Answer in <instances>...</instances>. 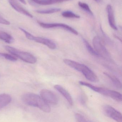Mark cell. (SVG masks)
Returning a JSON list of instances; mask_svg holds the SVG:
<instances>
[{
  "label": "cell",
  "instance_id": "cell-17",
  "mask_svg": "<svg viewBox=\"0 0 122 122\" xmlns=\"http://www.w3.org/2000/svg\"><path fill=\"white\" fill-rule=\"evenodd\" d=\"M60 8H52L51 9H45V10H36V12L39 14H49L58 12L61 10Z\"/></svg>",
  "mask_w": 122,
  "mask_h": 122
},
{
  "label": "cell",
  "instance_id": "cell-23",
  "mask_svg": "<svg viewBox=\"0 0 122 122\" xmlns=\"http://www.w3.org/2000/svg\"><path fill=\"white\" fill-rule=\"evenodd\" d=\"M0 24H4V25H9L10 24V23L9 21L5 19L0 14Z\"/></svg>",
  "mask_w": 122,
  "mask_h": 122
},
{
  "label": "cell",
  "instance_id": "cell-10",
  "mask_svg": "<svg viewBox=\"0 0 122 122\" xmlns=\"http://www.w3.org/2000/svg\"><path fill=\"white\" fill-rule=\"evenodd\" d=\"M8 1L11 5L16 11L27 16L31 18H33V16L31 13L19 5L16 1L14 0H8Z\"/></svg>",
  "mask_w": 122,
  "mask_h": 122
},
{
  "label": "cell",
  "instance_id": "cell-20",
  "mask_svg": "<svg viewBox=\"0 0 122 122\" xmlns=\"http://www.w3.org/2000/svg\"><path fill=\"white\" fill-rule=\"evenodd\" d=\"M78 5L82 9L86 11L89 14L91 15H93L92 11L90 9L89 6L87 4L79 1L78 3Z\"/></svg>",
  "mask_w": 122,
  "mask_h": 122
},
{
  "label": "cell",
  "instance_id": "cell-8",
  "mask_svg": "<svg viewBox=\"0 0 122 122\" xmlns=\"http://www.w3.org/2000/svg\"><path fill=\"white\" fill-rule=\"evenodd\" d=\"M95 92L100 93L102 95L109 97L112 99L118 102H121L122 100V94L114 90L103 87L97 86Z\"/></svg>",
  "mask_w": 122,
  "mask_h": 122
},
{
  "label": "cell",
  "instance_id": "cell-5",
  "mask_svg": "<svg viewBox=\"0 0 122 122\" xmlns=\"http://www.w3.org/2000/svg\"><path fill=\"white\" fill-rule=\"evenodd\" d=\"M93 44L95 50L99 56H101L107 60L111 59V56L109 53L98 36H95L93 39Z\"/></svg>",
  "mask_w": 122,
  "mask_h": 122
},
{
  "label": "cell",
  "instance_id": "cell-6",
  "mask_svg": "<svg viewBox=\"0 0 122 122\" xmlns=\"http://www.w3.org/2000/svg\"><path fill=\"white\" fill-rule=\"evenodd\" d=\"M104 114L117 122H122V114L110 105H105L102 107Z\"/></svg>",
  "mask_w": 122,
  "mask_h": 122
},
{
  "label": "cell",
  "instance_id": "cell-2",
  "mask_svg": "<svg viewBox=\"0 0 122 122\" xmlns=\"http://www.w3.org/2000/svg\"><path fill=\"white\" fill-rule=\"evenodd\" d=\"M64 62L67 65L82 73L89 81L94 82L99 81L98 77L86 65L69 59H64Z\"/></svg>",
  "mask_w": 122,
  "mask_h": 122
},
{
  "label": "cell",
  "instance_id": "cell-21",
  "mask_svg": "<svg viewBox=\"0 0 122 122\" xmlns=\"http://www.w3.org/2000/svg\"><path fill=\"white\" fill-rule=\"evenodd\" d=\"M0 56L4 57L5 59L12 61H17V58L16 56H14L8 54L4 53H0Z\"/></svg>",
  "mask_w": 122,
  "mask_h": 122
},
{
  "label": "cell",
  "instance_id": "cell-11",
  "mask_svg": "<svg viewBox=\"0 0 122 122\" xmlns=\"http://www.w3.org/2000/svg\"><path fill=\"white\" fill-rule=\"evenodd\" d=\"M106 10L108 14V19L110 25L114 30H117V28L115 23L114 11L111 5H107L106 7Z\"/></svg>",
  "mask_w": 122,
  "mask_h": 122
},
{
  "label": "cell",
  "instance_id": "cell-19",
  "mask_svg": "<svg viewBox=\"0 0 122 122\" xmlns=\"http://www.w3.org/2000/svg\"><path fill=\"white\" fill-rule=\"evenodd\" d=\"M62 16L65 18H79L80 16L76 14L73 13L71 11H64L62 13Z\"/></svg>",
  "mask_w": 122,
  "mask_h": 122
},
{
  "label": "cell",
  "instance_id": "cell-26",
  "mask_svg": "<svg viewBox=\"0 0 122 122\" xmlns=\"http://www.w3.org/2000/svg\"><path fill=\"white\" fill-rule=\"evenodd\" d=\"M95 0L96 1H99V0Z\"/></svg>",
  "mask_w": 122,
  "mask_h": 122
},
{
  "label": "cell",
  "instance_id": "cell-18",
  "mask_svg": "<svg viewBox=\"0 0 122 122\" xmlns=\"http://www.w3.org/2000/svg\"><path fill=\"white\" fill-rule=\"evenodd\" d=\"M83 41H84V43L85 44L86 46L87 49L88 51L91 54L93 55V56H99L98 54L95 51V49H94L93 48L90 46L89 42H87V41L86 39H83Z\"/></svg>",
  "mask_w": 122,
  "mask_h": 122
},
{
  "label": "cell",
  "instance_id": "cell-22",
  "mask_svg": "<svg viewBox=\"0 0 122 122\" xmlns=\"http://www.w3.org/2000/svg\"><path fill=\"white\" fill-rule=\"evenodd\" d=\"M75 117L77 122H86L87 121L84 117L81 114L76 113L75 114Z\"/></svg>",
  "mask_w": 122,
  "mask_h": 122
},
{
  "label": "cell",
  "instance_id": "cell-16",
  "mask_svg": "<svg viewBox=\"0 0 122 122\" xmlns=\"http://www.w3.org/2000/svg\"><path fill=\"white\" fill-rule=\"evenodd\" d=\"M104 74L106 76H107L110 80H111V81L112 82V83L114 85L115 87L118 89H122V84L121 82L115 76H112L111 75L109 74L106 72H104Z\"/></svg>",
  "mask_w": 122,
  "mask_h": 122
},
{
  "label": "cell",
  "instance_id": "cell-7",
  "mask_svg": "<svg viewBox=\"0 0 122 122\" xmlns=\"http://www.w3.org/2000/svg\"><path fill=\"white\" fill-rule=\"evenodd\" d=\"M40 96L48 104L56 105L58 102V99L56 95L49 90H42L40 92Z\"/></svg>",
  "mask_w": 122,
  "mask_h": 122
},
{
  "label": "cell",
  "instance_id": "cell-25",
  "mask_svg": "<svg viewBox=\"0 0 122 122\" xmlns=\"http://www.w3.org/2000/svg\"><path fill=\"white\" fill-rule=\"evenodd\" d=\"M19 1H21V3L23 4H26V1H25V0H19Z\"/></svg>",
  "mask_w": 122,
  "mask_h": 122
},
{
  "label": "cell",
  "instance_id": "cell-13",
  "mask_svg": "<svg viewBox=\"0 0 122 122\" xmlns=\"http://www.w3.org/2000/svg\"><path fill=\"white\" fill-rule=\"evenodd\" d=\"M32 2L41 5H49L62 3L70 0H30Z\"/></svg>",
  "mask_w": 122,
  "mask_h": 122
},
{
  "label": "cell",
  "instance_id": "cell-9",
  "mask_svg": "<svg viewBox=\"0 0 122 122\" xmlns=\"http://www.w3.org/2000/svg\"><path fill=\"white\" fill-rule=\"evenodd\" d=\"M40 26L42 28L46 29L52 28H60L69 31L75 35H77L78 32L74 29L69 26L63 23H47L43 22H38Z\"/></svg>",
  "mask_w": 122,
  "mask_h": 122
},
{
  "label": "cell",
  "instance_id": "cell-14",
  "mask_svg": "<svg viewBox=\"0 0 122 122\" xmlns=\"http://www.w3.org/2000/svg\"><path fill=\"white\" fill-rule=\"evenodd\" d=\"M11 101L10 95L6 94H0V109L8 105Z\"/></svg>",
  "mask_w": 122,
  "mask_h": 122
},
{
  "label": "cell",
  "instance_id": "cell-1",
  "mask_svg": "<svg viewBox=\"0 0 122 122\" xmlns=\"http://www.w3.org/2000/svg\"><path fill=\"white\" fill-rule=\"evenodd\" d=\"M21 99L26 104L35 107L44 112L48 113L51 112V107L41 96L32 93L24 94L21 97Z\"/></svg>",
  "mask_w": 122,
  "mask_h": 122
},
{
  "label": "cell",
  "instance_id": "cell-24",
  "mask_svg": "<svg viewBox=\"0 0 122 122\" xmlns=\"http://www.w3.org/2000/svg\"><path fill=\"white\" fill-rule=\"evenodd\" d=\"M80 101L82 104L85 105L86 103V99L84 95H81L80 97Z\"/></svg>",
  "mask_w": 122,
  "mask_h": 122
},
{
  "label": "cell",
  "instance_id": "cell-27",
  "mask_svg": "<svg viewBox=\"0 0 122 122\" xmlns=\"http://www.w3.org/2000/svg\"><path fill=\"white\" fill-rule=\"evenodd\" d=\"M86 122H87V121Z\"/></svg>",
  "mask_w": 122,
  "mask_h": 122
},
{
  "label": "cell",
  "instance_id": "cell-3",
  "mask_svg": "<svg viewBox=\"0 0 122 122\" xmlns=\"http://www.w3.org/2000/svg\"><path fill=\"white\" fill-rule=\"evenodd\" d=\"M5 48L8 52L27 63L34 64L37 61L36 58L29 53L20 51L15 48L9 46H6Z\"/></svg>",
  "mask_w": 122,
  "mask_h": 122
},
{
  "label": "cell",
  "instance_id": "cell-4",
  "mask_svg": "<svg viewBox=\"0 0 122 122\" xmlns=\"http://www.w3.org/2000/svg\"><path fill=\"white\" fill-rule=\"evenodd\" d=\"M19 29L21 31L23 32L26 37L28 39L45 45L51 49H54L56 48V44L51 40L42 37L34 36L23 29L21 28H19Z\"/></svg>",
  "mask_w": 122,
  "mask_h": 122
},
{
  "label": "cell",
  "instance_id": "cell-15",
  "mask_svg": "<svg viewBox=\"0 0 122 122\" xmlns=\"http://www.w3.org/2000/svg\"><path fill=\"white\" fill-rule=\"evenodd\" d=\"M0 39L8 44L11 43L14 41L11 35L4 31H0Z\"/></svg>",
  "mask_w": 122,
  "mask_h": 122
},
{
  "label": "cell",
  "instance_id": "cell-12",
  "mask_svg": "<svg viewBox=\"0 0 122 122\" xmlns=\"http://www.w3.org/2000/svg\"><path fill=\"white\" fill-rule=\"evenodd\" d=\"M54 88L64 96L70 105H73V100L71 96L66 90L59 85H54Z\"/></svg>",
  "mask_w": 122,
  "mask_h": 122
}]
</instances>
